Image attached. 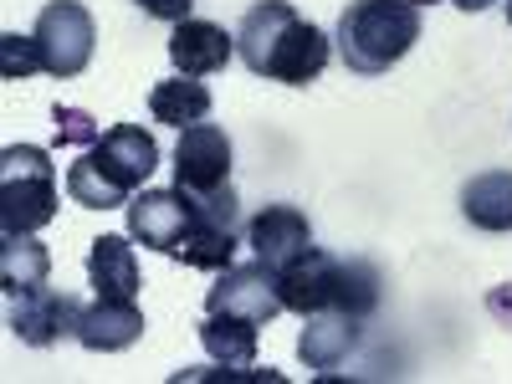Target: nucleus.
Listing matches in <instances>:
<instances>
[{"label":"nucleus","instance_id":"1","mask_svg":"<svg viewBox=\"0 0 512 384\" xmlns=\"http://www.w3.org/2000/svg\"><path fill=\"white\" fill-rule=\"evenodd\" d=\"M236 52L241 62L267 77V82H287V88H308V82L323 77L333 47L328 36L303 21L287 0H256V6L241 16L236 26Z\"/></svg>","mask_w":512,"mask_h":384},{"label":"nucleus","instance_id":"2","mask_svg":"<svg viewBox=\"0 0 512 384\" xmlns=\"http://www.w3.org/2000/svg\"><path fill=\"white\" fill-rule=\"evenodd\" d=\"M159 169V144L139 123H113L108 134L67 169V195L82 210H118Z\"/></svg>","mask_w":512,"mask_h":384},{"label":"nucleus","instance_id":"3","mask_svg":"<svg viewBox=\"0 0 512 384\" xmlns=\"http://www.w3.org/2000/svg\"><path fill=\"white\" fill-rule=\"evenodd\" d=\"M277 277H282V303L297 318H313L323 308L369 318L379 308V272L369 262H344V256H328L318 246L297 256L292 267H282Z\"/></svg>","mask_w":512,"mask_h":384},{"label":"nucleus","instance_id":"4","mask_svg":"<svg viewBox=\"0 0 512 384\" xmlns=\"http://www.w3.org/2000/svg\"><path fill=\"white\" fill-rule=\"evenodd\" d=\"M333 41L349 72L379 77L400 57H410V47L420 41V6H410V0H349Z\"/></svg>","mask_w":512,"mask_h":384},{"label":"nucleus","instance_id":"5","mask_svg":"<svg viewBox=\"0 0 512 384\" xmlns=\"http://www.w3.org/2000/svg\"><path fill=\"white\" fill-rule=\"evenodd\" d=\"M57 164L41 144H11L0 149V231L6 236H36L57 221Z\"/></svg>","mask_w":512,"mask_h":384},{"label":"nucleus","instance_id":"6","mask_svg":"<svg viewBox=\"0 0 512 384\" xmlns=\"http://www.w3.org/2000/svg\"><path fill=\"white\" fill-rule=\"evenodd\" d=\"M31 36H36L41 62H47L52 77H77L93 62V47H98L93 11L82 6V0H52V6H41Z\"/></svg>","mask_w":512,"mask_h":384},{"label":"nucleus","instance_id":"7","mask_svg":"<svg viewBox=\"0 0 512 384\" xmlns=\"http://www.w3.org/2000/svg\"><path fill=\"white\" fill-rule=\"evenodd\" d=\"M205 313H241V318H251V323H272L277 313H287V303H282V277H277V267L272 262H231L221 277H216V287L205 292Z\"/></svg>","mask_w":512,"mask_h":384},{"label":"nucleus","instance_id":"8","mask_svg":"<svg viewBox=\"0 0 512 384\" xmlns=\"http://www.w3.org/2000/svg\"><path fill=\"white\" fill-rule=\"evenodd\" d=\"M175 185L185 195H216L231 185V139L216 123H190L180 128L175 144Z\"/></svg>","mask_w":512,"mask_h":384},{"label":"nucleus","instance_id":"9","mask_svg":"<svg viewBox=\"0 0 512 384\" xmlns=\"http://www.w3.org/2000/svg\"><path fill=\"white\" fill-rule=\"evenodd\" d=\"M123 210H128V236L149 251H164V256H175V246L185 241V231L195 221V200L180 185L175 190H139Z\"/></svg>","mask_w":512,"mask_h":384},{"label":"nucleus","instance_id":"10","mask_svg":"<svg viewBox=\"0 0 512 384\" xmlns=\"http://www.w3.org/2000/svg\"><path fill=\"white\" fill-rule=\"evenodd\" d=\"M77 323H82V303L72 292L41 287L31 297H16V308H11V333L26 349H52L62 338H77Z\"/></svg>","mask_w":512,"mask_h":384},{"label":"nucleus","instance_id":"11","mask_svg":"<svg viewBox=\"0 0 512 384\" xmlns=\"http://www.w3.org/2000/svg\"><path fill=\"white\" fill-rule=\"evenodd\" d=\"M246 246L282 272V267L297 262V256L313 251V226H308V216L297 205H267V210H256V216H251Z\"/></svg>","mask_w":512,"mask_h":384},{"label":"nucleus","instance_id":"12","mask_svg":"<svg viewBox=\"0 0 512 384\" xmlns=\"http://www.w3.org/2000/svg\"><path fill=\"white\" fill-rule=\"evenodd\" d=\"M144 313L134 297H98L93 308H82L77 323V344L93 349V354H118V349H134L144 338Z\"/></svg>","mask_w":512,"mask_h":384},{"label":"nucleus","instance_id":"13","mask_svg":"<svg viewBox=\"0 0 512 384\" xmlns=\"http://www.w3.org/2000/svg\"><path fill=\"white\" fill-rule=\"evenodd\" d=\"M236 57V36H226V26L216 21H180L169 36V62L180 77H216L226 72Z\"/></svg>","mask_w":512,"mask_h":384},{"label":"nucleus","instance_id":"14","mask_svg":"<svg viewBox=\"0 0 512 384\" xmlns=\"http://www.w3.org/2000/svg\"><path fill=\"white\" fill-rule=\"evenodd\" d=\"M303 338H297V354H303L308 369H338L354 349H359V323L354 313H338V308H323L313 318H303Z\"/></svg>","mask_w":512,"mask_h":384},{"label":"nucleus","instance_id":"15","mask_svg":"<svg viewBox=\"0 0 512 384\" xmlns=\"http://www.w3.org/2000/svg\"><path fill=\"white\" fill-rule=\"evenodd\" d=\"M175 262H185L195 272H226L236 262V221L195 205V221H190L185 241L175 246Z\"/></svg>","mask_w":512,"mask_h":384},{"label":"nucleus","instance_id":"16","mask_svg":"<svg viewBox=\"0 0 512 384\" xmlns=\"http://www.w3.org/2000/svg\"><path fill=\"white\" fill-rule=\"evenodd\" d=\"M461 216L487 236H507L512 231V169H487V175L466 180Z\"/></svg>","mask_w":512,"mask_h":384},{"label":"nucleus","instance_id":"17","mask_svg":"<svg viewBox=\"0 0 512 384\" xmlns=\"http://www.w3.org/2000/svg\"><path fill=\"white\" fill-rule=\"evenodd\" d=\"M256 328H262V323H251L241 313H205L200 344H205V354L216 364H226L231 379H241V369L256 364Z\"/></svg>","mask_w":512,"mask_h":384},{"label":"nucleus","instance_id":"18","mask_svg":"<svg viewBox=\"0 0 512 384\" xmlns=\"http://www.w3.org/2000/svg\"><path fill=\"white\" fill-rule=\"evenodd\" d=\"M52 277V256L36 236H6L0 241V287L6 297H31Z\"/></svg>","mask_w":512,"mask_h":384},{"label":"nucleus","instance_id":"19","mask_svg":"<svg viewBox=\"0 0 512 384\" xmlns=\"http://www.w3.org/2000/svg\"><path fill=\"white\" fill-rule=\"evenodd\" d=\"M88 277L98 297H134L139 292V256L128 236H98L88 251Z\"/></svg>","mask_w":512,"mask_h":384},{"label":"nucleus","instance_id":"20","mask_svg":"<svg viewBox=\"0 0 512 384\" xmlns=\"http://www.w3.org/2000/svg\"><path fill=\"white\" fill-rule=\"evenodd\" d=\"M149 113H154V123H169V128L205 123V118H210V88H205L200 77L159 82V88L149 93Z\"/></svg>","mask_w":512,"mask_h":384},{"label":"nucleus","instance_id":"21","mask_svg":"<svg viewBox=\"0 0 512 384\" xmlns=\"http://www.w3.org/2000/svg\"><path fill=\"white\" fill-rule=\"evenodd\" d=\"M31 72H47V62H41V47H36V36H0V77L6 82H21Z\"/></svg>","mask_w":512,"mask_h":384},{"label":"nucleus","instance_id":"22","mask_svg":"<svg viewBox=\"0 0 512 384\" xmlns=\"http://www.w3.org/2000/svg\"><path fill=\"white\" fill-rule=\"evenodd\" d=\"M57 144H82V149H93L103 139V128L93 123V113H82V108H62L57 103Z\"/></svg>","mask_w":512,"mask_h":384},{"label":"nucleus","instance_id":"23","mask_svg":"<svg viewBox=\"0 0 512 384\" xmlns=\"http://www.w3.org/2000/svg\"><path fill=\"white\" fill-rule=\"evenodd\" d=\"M134 6H139L144 16H154V21H169V26H180V21H190L195 0H134Z\"/></svg>","mask_w":512,"mask_h":384},{"label":"nucleus","instance_id":"24","mask_svg":"<svg viewBox=\"0 0 512 384\" xmlns=\"http://www.w3.org/2000/svg\"><path fill=\"white\" fill-rule=\"evenodd\" d=\"M487 313L497 318V328H507V333H512V282H502V287H492V292H487Z\"/></svg>","mask_w":512,"mask_h":384},{"label":"nucleus","instance_id":"25","mask_svg":"<svg viewBox=\"0 0 512 384\" xmlns=\"http://www.w3.org/2000/svg\"><path fill=\"white\" fill-rule=\"evenodd\" d=\"M451 6H461V11H487V6H497V0H451Z\"/></svg>","mask_w":512,"mask_h":384},{"label":"nucleus","instance_id":"26","mask_svg":"<svg viewBox=\"0 0 512 384\" xmlns=\"http://www.w3.org/2000/svg\"><path fill=\"white\" fill-rule=\"evenodd\" d=\"M410 6H436V0H410Z\"/></svg>","mask_w":512,"mask_h":384},{"label":"nucleus","instance_id":"27","mask_svg":"<svg viewBox=\"0 0 512 384\" xmlns=\"http://www.w3.org/2000/svg\"><path fill=\"white\" fill-rule=\"evenodd\" d=\"M507 26H512V0H507Z\"/></svg>","mask_w":512,"mask_h":384}]
</instances>
